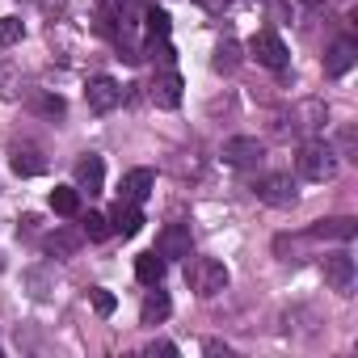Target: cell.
I'll return each instance as SVG.
<instances>
[{
    "instance_id": "obj_1",
    "label": "cell",
    "mask_w": 358,
    "mask_h": 358,
    "mask_svg": "<svg viewBox=\"0 0 358 358\" xmlns=\"http://www.w3.org/2000/svg\"><path fill=\"white\" fill-rule=\"evenodd\" d=\"M295 173L303 177V182H333L337 177V152L320 139H308L295 156Z\"/></svg>"
},
{
    "instance_id": "obj_2",
    "label": "cell",
    "mask_w": 358,
    "mask_h": 358,
    "mask_svg": "<svg viewBox=\"0 0 358 358\" xmlns=\"http://www.w3.org/2000/svg\"><path fill=\"white\" fill-rule=\"evenodd\" d=\"M186 278H190V291L203 295V299L228 291V266L215 262V257H194V262L186 266Z\"/></svg>"
},
{
    "instance_id": "obj_3",
    "label": "cell",
    "mask_w": 358,
    "mask_h": 358,
    "mask_svg": "<svg viewBox=\"0 0 358 358\" xmlns=\"http://www.w3.org/2000/svg\"><path fill=\"white\" fill-rule=\"evenodd\" d=\"M253 194L266 203V207H291L295 203V182L287 173H266L253 182Z\"/></svg>"
},
{
    "instance_id": "obj_4",
    "label": "cell",
    "mask_w": 358,
    "mask_h": 358,
    "mask_svg": "<svg viewBox=\"0 0 358 358\" xmlns=\"http://www.w3.org/2000/svg\"><path fill=\"white\" fill-rule=\"evenodd\" d=\"M249 51H253V59H257L262 68H270V72H282V68L291 64V55H287V43H282L278 34H270V30H262V34H253V43H249Z\"/></svg>"
},
{
    "instance_id": "obj_5",
    "label": "cell",
    "mask_w": 358,
    "mask_h": 358,
    "mask_svg": "<svg viewBox=\"0 0 358 358\" xmlns=\"http://www.w3.org/2000/svg\"><path fill=\"white\" fill-rule=\"evenodd\" d=\"M224 160H228L232 169L262 164V160H266V143H262V139H253V135H232V139L224 143Z\"/></svg>"
},
{
    "instance_id": "obj_6",
    "label": "cell",
    "mask_w": 358,
    "mask_h": 358,
    "mask_svg": "<svg viewBox=\"0 0 358 358\" xmlns=\"http://www.w3.org/2000/svg\"><path fill=\"white\" fill-rule=\"evenodd\" d=\"M85 101H89L93 114H110V110L122 101V89H118L114 76H93V80L85 85Z\"/></svg>"
},
{
    "instance_id": "obj_7",
    "label": "cell",
    "mask_w": 358,
    "mask_h": 358,
    "mask_svg": "<svg viewBox=\"0 0 358 358\" xmlns=\"http://www.w3.org/2000/svg\"><path fill=\"white\" fill-rule=\"evenodd\" d=\"M152 101L160 106V110H177V106H182V76H177L173 68H164V72H156L152 76Z\"/></svg>"
},
{
    "instance_id": "obj_8",
    "label": "cell",
    "mask_w": 358,
    "mask_h": 358,
    "mask_svg": "<svg viewBox=\"0 0 358 358\" xmlns=\"http://www.w3.org/2000/svg\"><path fill=\"white\" fill-rule=\"evenodd\" d=\"M324 282H329V291L350 295V287H354V257L350 253H329L324 257Z\"/></svg>"
},
{
    "instance_id": "obj_9",
    "label": "cell",
    "mask_w": 358,
    "mask_h": 358,
    "mask_svg": "<svg viewBox=\"0 0 358 358\" xmlns=\"http://www.w3.org/2000/svg\"><path fill=\"white\" fill-rule=\"evenodd\" d=\"M190 224H169L164 232H160V241H156V253L169 262V257H190Z\"/></svg>"
},
{
    "instance_id": "obj_10",
    "label": "cell",
    "mask_w": 358,
    "mask_h": 358,
    "mask_svg": "<svg viewBox=\"0 0 358 358\" xmlns=\"http://www.w3.org/2000/svg\"><path fill=\"white\" fill-rule=\"evenodd\" d=\"M76 190H85V194H101V186H106V164H101V156H80L76 160Z\"/></svg>"
},
{
    "instance_id": "obj_11",
    "label": "cell",
    "mask_w": 358,
    "mask_h": 358,
    "mask_svg": "<svg viewBox=\"0 0 358 358\" xmlns=\"http://www.w3.org/2000/svg\"><path fill=\"white\" fill-rule=\"evenodd\" d=\"M324 122H329V106L316 101V97H308V101H299V106L291 110V127H295V131H320Z\"/></svg>"
},
{
    "instance_id": "obj_12",
    "label": "cell",
    "mask_w": 358,
    "mask_h": 358,
    "mask_svg": "<svg viewBox=\"0 0 358 358\" xmlns=\"http://www.w3.org/2000/svg\"><path fill=\"white\" fill-rule=\"evenodd\" d=\"M110 228H114L118 236H139V232H143V211H139V203L118 199V207L110 211Z\"/></svg>"
},
{
    "instance_id": "obj_13",
    "label": "cell",
    "mask_w": 358,
    "mask_h": 358,
    "mask_svg": "<svg viewBox=\"0 0 358 358\" xmlns=\"http://www.w3.org/2000/svg\"><path fill=\"white\" fill-rule=\"evenodd\" d=\"M152 186H156L152 169H131L122 182H118V199H127V203H143V199L152 194Z\"/></svg>"
},
{
    "instance_id": "obj_14",
    "label": "cell",
    "mask_w": 358,
    "mask_h": 358,
    "mask_svg": "<svg viewBox=\"0 0 358 358\" xmlns=\"http://www.w3.org/2000/svg\"><path fill=\"white\" fill-rule=\"evenodd\" d=\"M354 59H358V43L354 38H337L333 47H329V59H324V72L337 80V76H345L350 68H354Z\"/></svg>"
},
{
    "instance_id": "obj_15",
    "label": "cell",
    "mask_w": 358,
    "mask_h": 358,
    "mask_svg": "<svg viewBox=\"0 0 358 358\" xmlns=\"http://www.w3.org/2000/svg\"><path fill=\"white\" fill-rule=\"evenodd\" d=\"M13 173H17V177H38V173H47L43 148H34V143H13Z\"/></svg>"
},
{
    "instance_id": "obj_16",
    "label": "cell",
    "mask_w": 358,
    "mask_h": 358,
    "mask_svg": "<svg viewBox=\"0 0 358 358\" xmlns=\"http://www.w3.org/2000/svg\"><path fill=\"white\" fill-rule=\"evenodd\" d=\"M85 245V232H76V228H59V232H51L47 241H43V249L55 257V262H64V257H72L76 249Z\"/></svg>"
},
{
    "instance_id": "obj_17",
    "label": "cell",
    "mask_w": 358,
    "mask_h": 358,
    "mask_svg": "<svg viewBox=\"0 0 358 358\" xmlns=\"http://www.w3.org/2000/svg\"><path fill=\"white\" fill-rule=\"evenodd\" d=\"M354 232H358V224L345 220V215H337V220H320L308 236H312V241H341V245H345V241H354Z\"/></svg>"
},
{
    "instance_id": "obj_18",
    "label": "cell",
    "mask_w": 358,
    "mask_h": 358,
    "mask_svg": "<svg viewBox=\"0 0 358 358\" xmlns=\"http://www.w3.org/2000/svg\"><path fill=\"white\" fill-rule=\"evenodd\" d=\"M135 278L143 282V287H160V278H164V257L152 249V253H139L135 257Z\"/></svg>"
},
{
    "instance_id": "obj_19",
    "label": "cell",
    "mask_w": 358,
    "mask_h": 358,
    "mask_svg": "<svg viewBox=\"0 0 358 358\" xmlns=\"http://www.w3.org/2000/svg\"><path fill=\"white\" fill-rule=\"evenodd\" d=\"M169 312H173V303H169V295L152 287V291L143 295V308H139V320H143V324H160V320H164Z\"/></svg>"
},
{
    "instance_id": "obj_20",
    "label": "cell",
    "mask_w": 358,
    "mask_h": 358,
    "mask_svg": "<svg viewBox=\"0 0 358 358\" xmlns=\"http://www.w3.org/2000/svg\"><path fill=\"white\" fill-rule=\"evenodd\" d=\"M211 68H215L220 76H228V72H236V68H241V43H232V38H224V43L215 47V59H211Z\"/></svg>"
},
{
    "instance_id": "obj_21",
    "label": "cell",
    "mask_w": 358,
    "mask_h": 358,
    "mask_svg": "<svg viewBox=\"0 0 358 358\" xmlns=\"http://www.w3.org/2000/svg\"><path fill=\"white\" fill-rule=\"evenodd\" d=\"M51 211L55 215H80V190L76 186H55L51 190Z\"/></svg>"
},
{
    "instance_id": "obj_22",
    "label": "cell",
    "mask_w": 358,
    "mask_h": 358,
    "mask_svg": "<svg viewBox=\"0 0 358 358\" xmlns=\"http://www.w3.org/2000/svg\"><path fill=\"white\" fill-rule=\"evenodd\" d=\"M80 232H85L89 241H106L114 228H110V215H101V211H89V215H85V224H80Z\"/></svg>"
},
{
    "instance_id": "obj_23",
    "label": "cell",
    "mask_w": 358,
    "mask_h": 358,
    "mask_svg": "<svg viewBox=\"0 0 358 358\" xmlns=\"http://www.w3.org/2000/svg\"><path fill=\"white\" fill-rule=\"evenodd\" d=\"M22 34H26V26H22L17 17H0V47H13V43H22Z\"/></svg>"
},
{
    "instance_id": "obj_24",
    "label": "cell",
    "mask_w": 358,
    "mask_h": 358,
    "mask_svg": "<svg viewBox=\"0 0 358 358\" xmlns=\"http://www.w3.org/2000/svg\"><path fill=\"white\" fill-rule=\"evenodd\" d=\"M143 17H148V34L152 38H169V13L164 9H148Z\"/></svg>"
},
{
    "instance_id": "obj_25",
    "label": "cell",
    "mask_w": 358,
    "mask_h": 358,
    "mask_svg": "<svg viewBox=\"0 0 358 358\" xmlns=\"http://www.w3.org/2000/svg\"><path fill=\"white\" fill-rule=\"evenodd\" d=\"M93 308H97V316H110V312L118 308V299H114L106 287H93Z\"/></svg>"
},
{
    "instance_id": "obj_26",
    "label": "cell",
    "mask_w": 358,
    "mask_h": 358,
    "mask_svg": "<svg viewBox=\"0 0 358 358\" xmlns=\"http://www.w3.org/2000/svg\"><path fill=\"white\" fill-rule=\"evenodd\" d=\"M148 55H152V59H160V64L169 68V64H173V47H169V38H152V47H148Z\"/></svg>"
},
{
    "instance_id": "obj_27",
    "label": "cell",
    "mask_w": 358,
    "mask_h": 358,
    "mask_svg": "<svg viewBox=\"0 0 358 358\" xmlns=\"http://www.w3.org/2000/svg\"><path fill=\"white\" fill-rule=\"evenodd\" d=\"M26 282L34 287V291H30L34 299H47V270H30V274H26Z\"/></svg>"
},
{
    "instance_id": "obj_28",
    "label": "cell",
    "mask_w": 358,
    "mask_h": 358,
    "mask_svg": "<svg viewBox=\"0 0 358 358\" xmlns=\"http://www.w3.org/2000/svg\"><path fill=\"white\" fill-rule=\"evenodd\" d=\"M143 354H148V358H156V354H164V358H173V354H177V345H173V341H152V345H148Z\"/></svg>"
},
{
    "instance_id": "obj_29",
    "label": "cell",
    "mask_w": 358,
    "mask_h": 358,
    "mask_svg": "<svg viewBox=\"0 0 358 358\" xmlns=\"http://www.w3.org/2000/svg\"><path fill=\"white\" fill-rule=\"evenodd\" d=\"M38 110H47V114H64V101H59V97H38Z\"/></svg>"
},
{
    "instance_id": "obj_30",
    "label": "cell",
    "mask_w": 358,
    "mask_h": 358,
    "mask_svg": "<svg viewBox=\"0 0 358 358\" xmlns=\"http://www.w3.org/2000/svg\"><path fill=\"white\" fill-rule=\"evenodd\" d=\"M203 350H207V354H215V358H220V354H224V358H228V354H232V350H228V345H224V341H207V345H203Z\"/></svg>"
},
{
    "instance_id": "obj_31",
    "label": "cell",
    "mask_w": 358,
    "mask_h": 358,
    "mask_svg": "<svg viewBox=\"0 0 358 358\" xmlns=\"http://www.w3.org/2000/svg\"><path fill=\"white\" fill-rule=\"evenodd\" d=\"M207 9H228V0H203Z\"/></svg>"
},
{
    "instance_id": "obj_32",
    "label": "cell",
    "mask_w": 358,
    "mask_h": 358,
    "mask_svg": "<svg viewBox=\"0 0 358 358\" xmlns=\"http://www.w3.org/2000/svg\"><path fill=\"white\" fill-rule=\"evenodd\" d=\"M299 5H308V9H316V5H324V0H299Z\"/></svg>"
}]
</instances>
